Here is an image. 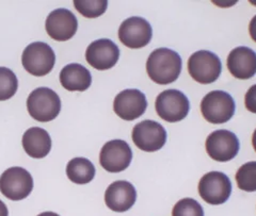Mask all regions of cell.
<instances>
[{"mask_svg":"<svg viewBox=\"0 0 256 216\" xmlns=\"http://www.w3.org/2000/svg\"><path fill=\"white\" fill-rule=\"evenodd\" d=\"M156 112L168 123L182 121L189 113L190 103L186 95L178 90H166L158 95L155 102Z\"/></svg>","mask_w":256,"mask_h":216,"instance_id":"6","label":"cell"},{"mask_svg":"<svg viewBox=\"0 0 256 216\" xmlns=\"http://www.w3.org/2000/svg\"><path fill=\"white\" fill-rule=\"evenodd\" d=\"M172 216H204V211L196 199L184 198L174 206Z\"/></svg>","mask_w":256,"mask_h":216,"instance_id":"24","label":"cell"},{"mask_svg":"<svg viewBox=\"0 0 256 216\" xmlns=\"http://www.w3.org/2000/svg\"><path fill=\"white\" fill-rule=\"evenodd\" d=\"M34 190L32 176L22 167H11L0 177V192L11 201H22Z\"/></svg>","mask_w":256,"mask_h":216,"instance_id":"7","label":"cell"},{"mask_svg":"<svg viewBox=\"0 0 256 216\" xmlns=\"http://www.w3.org/2000/svg\"><path fill=\"white\" fill-rule=\"evenodd\" d=\"M132 151L123 140H112L102 146L100 154V163L109 173H120L130 165Z\"/></svg>","mask_w":256,"mask_h":216,"instance_id":"9","label":"cell"},{"mask_svg":"<svg viewBox=\"0 0 256 216\" xmlns=\"http://www.w3.org/2000/svg\"><path fill=\"white\" fill-rule=\"evenodd\" d=\"M148 108L146 95L137 89L124 90L116 95L114 102L116 114L124 121H134L144 114Z\"/></svg>","mask_w":256,"mask_h":216,"instance_id":"13","label":"cell"},{"mask_svg":"<svg viewBox=\"0 0 256 216\" xmlns=\"http://www.w3.org/2000/svg\"><path fill=\"white\" fill-rule=\"evenodd\" d=\"M153 36L150 23L142 17L132 16L125 19L118 29V38L128 48L138 49L146 46Z\"/></svg>","mask_w":256,"mask_h":216,"instance_id":"12","label":"cell"},{"mask_svg":"<svg viewBox=\"0 0 256 216\" xmlns=\"http://www.w3.org/2000/svg\"><path fill=\"white\" fill-rule=\"evenodd\" d=\"M236 181L238 188L244 192L256 191V162H248L237 171Z\"/></svg>","mask_w":256,"mask_h":216,"instance_id":"21","label":"cell"},{"mask_svg":"<svg viewBox=\"0 0 256 216\" xmlns=\"http://www.w3.org/2000/svg\"><path fill=\"white\" fill-rule=\"evenodd\" d=\"M240 144L236 134L228 130H216L208 135L206 151L214 161L228 162L233 160L239 151Z\"/></svg>","mask_w":256,"mask_h":216,"instance_id":"11","label":"cell"},{"mask_svg":"<svg viewBox=\"0 0 256 216\" xmlns=\"http://www.w3.org/2000/svg\"><path fill=\"white\" fill-rule=\"evenodd\" d=\"M120 58V49L114 42L108 38H100L92 42L86 48V60L92 67L107 70L114 67Z\"/></svg>","mask_w":256,"mask_h":216,"instance_id":"15","label":"cell"},{"mask_svg":"<svg viewBox=\"0 0 256 216\" xmlns=\"http://www.w3.org/2000/svg\"><path fill=\"white\" fill-rule=\"evenodd\" d=\"M22 147L26 154L34 159H42L50 153L52 139L46 130L32 127L22 135Z\"/></svg>","mask_w":256,"mask_h":216,"instance_id":"18","label":"cell"},{"mask_svg":"<svg viewBox=\"0 0 256 216\" xmlns=\"http://www.w3.org/2000/svg\"><path fill=\"white\" fill-rule=\"evenodd\" d=\"M244 103L248 111L256 114V84L252 85L250 89L248 90L244 97Z\"/></svg>","mask_w":256,"mask_h":216,"instance_id":"25","label":"cell"},{"mask_svg":"<svg viewBox=\"0 0 256 216\" xmlns=\"http://www.w3.org/2000/svg\"><path fill=\"white\" fill-rule=\"evenodd\" d=\"M182 65V58L178 52L169 48H158L150 54L146 71L154 82L164 85L178 80Z\"/></svg>","mask_w":256,"mask_h":216,"instance_id":"1","label":"cell"},{"mask_svg":"<svg viewBox=\"0 0 256 216\" xmlns=\"http://www.w3.org/2000/svg\"><path fill=\"white\" fill-rule=\"evenodd\" d=\"M45 28L54 41L66 42L73 37L78 29L76 16L66 9H57L47 16Z\"/></svg>","mask_w":256,"mask_h":216,"instance_id":"14","label":"cell"},{"mask_svg":"<svg viewBox=\"0 0 256 216\" xmlns=\"http://www.w3.org/2000/svg\"><path fill=\"white\" fill-rule=\"evenodd\" d=\"M132 141L139 149L146 153H154L162 149L166 142L164 128L154 121H143L132 129Z\"/></svg>","mask_w":256,"mask_h":216,"instance_id":"10","label":"cell"},{"mask_svg":"<svg viewBox=\"0 0 256 216\" xmlns=\"http://www.w3.org/2000/svg\"><path fill=\"white\" fill-rule=\"evenodd\" d=\"M66 175L76 185H86L94 179L95 167L90 160L80 157L74 158L66 165Z\"/></svg>","mask_w":256,"mask_h":216,"instance_id":"20","label":"cell"},{"mask_svg":"<svg viewBox=\"0 0 256 216\" xmlns=\"http://www.w3.org/2000/svg\"><path fill=\"white\" fill-rule=\"evenodd\" d=\"M18 89V80L13 71L0 67V101L12 98Z\"/></svg>","mask_w":256,"mask_h":216,"instance_id":"23","label":"cell"},{"mask_svg":"<svg viewBox=\"0 0 256 216\" xmlns=\"http://www.w3.org/2000/svg\"><path fill=\"white\" fill-rule=\"evenodd\" d=\"M228 68L237 79L252 78L256 74V52L246 46L235 48L228 57Z\"/></svg>","mask_w":256,"mask_h":216,"instance_id":"17","label":"cell"},{"mask_svg":"<svg viewBox=\"0 0 256 216\" xmlns=\"http://www.w3.org/2000/svg\"><path fill=\"white\" fill-rule=\"evenodd\" d=\"M24 68L36 77H43L50 73L56 63L52 48L43 42L29 44L22 55Z\"/></svg>","mask_w":256,"mask_h":216,"instance_id":"4","label":"cell"},{"mask_svg":"<svg viewBox=\"0 0 256 216\" xmlns=\"http://www.w3.org/2000/svg\"><path fill=\"white\" fill-rule=\"evenodd\" d=\"M27 109L32 118L40 123L52 122L60 114L61 100L58 94L48 87H38L27 99Z\"/></svg>","mask_w":256,"mask_h":216,"instance_id":"2","label":"cell"},{"mask_svg":"<svg viewBox=\"0 0 256 216\" xmlns=\"http://www.w3.org/2000/svg\"><path fill=\"white\" fill-rule=\"evenodd\" d=\"M38 216H60L57 213H54V212H43L41 214H38Z\"/></svg>","mask_w":256,"mask_h":216,"instance_id":"28","label":"cell"},{"mask_svg":"<svg viewBox=\"0 0 256 216\" xmlns=\"http://www.w3.org/2000/svg\"><path fill=\"white\" fill-rule=\"evenodd\" d=\"M230 193L232 182L226 174L210 172L200 180L198 194L207 204L218 206L226 203Z\"/></svg>","mask_w":256,"mask_h":216,"instance_id":"8","label":"cell"},{"mask_svg":"<svg viewBox=\"0 0 256 216\" xmlns=\"http://www.w3.org/2000/svg\"><path fill=\"white\" fill-rule=\"evenodd\" d=\"M75 9L86 18H96L106 12V0H75Z\"/></svg>","mask_w":256,"mask_h":216,"instance_id":"22","label":"cell"},{"mask_svg":"<svg viewBox=\"0 0 256 216\" xmlns=\"http://www.w3.org/2000/svg\"><path fill=\"white\" fill-rule=\"evenodd\" d=\"M188 71L192 79L202 84L218 80L222 71V63L217 54L208 50H200L191 54L188 60Z\"/></svg>","mask_w":256,"mask_h":216,"instance_id":"5","label":"cell"},{"mask_svg":"<svg viewBox=\"0 0 256 216\" xmlns=\"http://www.w3.org/2000/svg\"><path fill=\"white\" fill-rule=\"evenodd\" d=\"M60 83L70 92H84L92 83V76L89 70L78 63H70L60 71Z\"/></svg>","mask_w":256,"mask_h":216,"instance_id":"19","label":"cell"},{"mask_svg":"<svg viewBox=\"0 0 256 216\" xmlns=\"http://www.w3.org/2000/svg\"><path fill=\"white\" fill-rule=\"evenodd\" d=\"M235 101L232 96L224 91L208 93L201 102L203 117L210 124L228 123L235 114Z\"/></svg>","mask_w":256,"mask_h":216,"instance_id":"3","label":"cell"},{"mask_svg":"<svg viewBox=\"0 0 256 216\" xmlns=\"http://www.w3.org/2000/svg\"><path fill=\"white\" fill-rule=\"evenodd\" d=\"M0 216H9V211L2 201H0Z\"/></svg>","mask_w":256,"mask_h":216,"instance_id":"27","label":"cell"},{"mask_svg":"<svg viewBox=\"0 0 256 216\" xmlns=\"http://www.w3.org/2000/svg\"><path fill=\"white\" fill-rule=\"evenodd\" d=\"M249 32H250V35H251L253 41L256 42V15L254 16V17L252 18V20L250 21Z\"/></svg>","mask_w":256,"mask_h":216,"instance_id":"26","label":"cell"},{"mask_svg":"<svg viewBox=\"0 0 256 216\" xmlns=\"http://www.w3.org/2000/svg\"><path fill=\"white\" fill-rule=\"evenodd\" d=\"M137 201V191L128 181H116L108 187L105 193L106 206L114 212H126Z\"/></svg>","mask_w":256,"mask_h":216,"instance_id":"16","label":"cell"},{"mask_svg":"<svg viewBox=\"0 0 256 216\" xmlns=\"http://www.w3.org/2000/svg\"><path fill=\"white\" fill-rule=\"evenodd\" d=\"M252 145H253L254 150L256 151V129H255V131L253 133V137H252Z\"/></svg>","mask_w":256,"mask_h":216,"instance_id":"29","label":"cell"}]
</instances>
